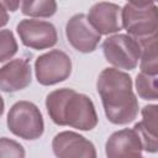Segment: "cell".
<instances>
[{
    "instance_id": "obj_1",
    "label": "cell",
    "mask_w": 158,
    "mask_h": 158,
    "mask_svg": "<svg viewBox=\"0 0 158 158\" xmlns=\"http://www.w3.org/2000/svg\"><path fill=\"white\" fill-rule=\"evenodd\" d=\"M96 90L105 115L114 125H127L138 115V100L132 90L131 77L116 68H105L99 74Z\"/></svg>"
},
{
    "instance_id": "obj_2",
    "label": "cell",
    "mask_w": 158,
    "mask_h": 158,
    "mask_svg": "<svg viewBox=\"0 0 158 158\" xmlns=\"http://www.w3.org/2000/svg\"><path fill=\"white\" fill-rule=\"evenodd\" d=\"M46 109L51 120L58 126L90 131L99 122L93 100L74 89L60 88L51 91L46 98Z\"/></svg>"
},
{
    "instance_id": "obj_3",
    "label": "cell",
    "mask_w": 158,
    "mask_h": 158,
    "mask_svg": "<svg viewBox=\"0 0 158 158\" xmlns=\"http://www.w3.org/2000/svg\"><path fill=\"white\" fill-rule=\"evenodd\" d=\"M121 27L138 43L157 37V5L130 1L121 9Z\"/></svg>"
},
{
    "instance_id": "obj_4",
    "label": "cell",
    "mask_w": 158,
    "mask_h": 158,
    "mask_svg": "<svg viewBox=\"0 0 158 158\" xmlns=\"http://www.w3.org/2000/svg\"><path fill=\"white\" fill-rule=\"evenodd\" d=\"M6 125L11 133L28 141L40 138L44 131V122L38 106L27 100H20L10 107Z\"/></svg>"
},
{
    "instance_id": "obj_5",
    "label": "cell",
    "mask_w": 158,
    "mask_h": 158,
    "mask_svg": "<svg viewBox=\"0 0 158 158\" xmlns=\"http://www.w3.org/2000/svg\"><path fill=\"white\" fill-rule=\"evenodd\" d=\"M102 53L105 59L116 69L132 70L138 65L141 46L131 36L117 33L102 42Z\"/></svg>"
},
{
    "instance_id": "obj_6",
    "label": "cell",
    "mask_w": 158,
    "mask_h": 158,
    "mask_svg": "<svg viewBox=\"0 0 158 158\" xmlns=\"http://www.w3.org/2000/svg\"><path fill=\"white\" fill-rule=\"evenodd\" d=\"M70 73L72 59L60 49L46 52L35 60V74L41 85L48 86L64 81L69 78Z\"/></svg>"
},
{
    "instance_id": "obj_7",
    "label": "cell",
    "mask_w": 158,
    "mask_h": 158,
    "mask_svg": "<svg viewBox=\"0 0 158 158\" xmlns=\"http://www.w3.org/2000/svg\"><path fill=\"white\" fill-rule=\"evenodd\" d=\"M17 35L23 46L40 51L57 44L58 33L53 23L36 19H23L16 26Z\"/></svg>"
},
{
    "instance_id": "obj_8",
    "label": "cell",
    "mask_w": 158,
    "mask_h": 158,
    "mask_svg": "<svg viewBox=\"0 0 158 158\" xmlns=\"http://www.w3.org/2000/svg\"><path fill=\"white\" fill-rule=\"evenodd\" d=\"M65 36L70 46L81 53L94 52L101 40V35L90 25L85 14H75L68 20Z\"/></svg>"
},
{
    "instance_id": "obj_9",
    "label": "cell",
    "mask_w": 158,
    "mask_h": 158,
    "mask_svg": "<svg viewBox=\"0 0 158 158\" xmlns=\"http://www.w3.org/2000/svg\"><path fill=\"white\" fill-rule=\"evenodd\" d=\"M52 149L57 158H98L91 141L74 131H62L52 139Z\"/></svg>"
},
{
    "instance_id": "obj_10",
    "label": "cell",
    "mask_w": 158,
    "mask_h": 158,
    "mask_svg": "<svg viewBox=\"0 0 158 158\" xmlns=\"http://www.w3.org/2000/svg\"><path fill=\"white\" fill-rule=\"evenodd\" d=\"M142 143L133 128L114 132L106 141V158H142Z\"/></svg>"
},
{
    "instance_id": "obj_11",
    "label": "cell",
    "mask_w": 158,
    "mask_h": 158,
    "mask_svg": "<svg viewBox=\"0 0 158 158\" xmlns=\"http://www.w3.org/2000/svg\"><path fill=\"white\" fill-rule=\"evenodd\" d=\"M32 80L31 64L25 58H16L0 68V90L16 93L26 89Z\"/></svg>"
},
{
    "instance_id": "obj_12",
    "label": "cell",
    "mask_w": 158,
    "mask_h": 158,
    "mask_svg": "<svg viewBox=\"0 0 158 158\" xmlns=\"http://www.w3.org/2000/svg\"><path fill=\"white\" fill-rule=\"evenodd\" d=\"M90 25L100 35L118 32L121 27V7L114 2H96L86 15Z\"/></svg>"
},
{
    "instance_id": "obj_13",
    "label": "cell",
    "mask_w": 158,
    "mask_h": 158,
    "mask_svg": "<svg viewBox=\"0 0 158 158\" xmlns=\"http://www.w3.org/2000/svg\"><path fill=\"white\" fill-rule=\"evenodd\" d=\"M157 109L156 104L143 106L141 114L142 120L133 126L137 132L142 148L148 153H156L158 151V138H157Z\"/></svg>"
},
{
    "instance_id": "obj_14",
    "label": "cell",
    "mask_w": 158,
    "mask_h": 158,
    "mask_svg": "<svg viewBox=\"0 0 158 158\" xmlns=\"http://www.w3.org/2000/svg\"><path fill=\"white\" fill-rule=\"evenodd\" d=\"M139 68L141 73L148 75L158 74V54H157V37L141 42Z\"/></svg>"
},
{
    "instance_id": "obj_15",
    "label": "cell",
    "mask_w": 158,
    "mask_h": 158,
    "mask_svg": "<svg viewBox=\"0 0 158 158\" xmlns=\"http://www.w3.org/2000/svg\"><path fill=\"white\" fill-rule=\"evenodd\" d=\"M20 6L21 12L30 17H51L57 12V2L53 0H25Z\"/></svg>"
},
{
    "instance_id": "obj_16",
    "label": "cell",
    "mask_w": 158,
    "mask_h": 158,
    "mask_svg": "<svg viewBox=\"0 0 158 158\" xmlns=\"http://www.w3.org/2000/svg\"><path fill=\"white\" fill-rule=\"evenodd\" d=\"M136 90L141 99L156 101L158 99L157 91V75H148L138 73L136 77Z\"/></svg>"
},
{
    "instance_id": "obj_17",
    "label": "cell",
    "mask_w": 158,
    "mask_h": 158,
    "mask_svg": "<svg viewBox=\"0 0 158 158\" xmlns=\"http://www.w3.org/2000/svg\"><path fill=\"white\" fill-rule=\"evenodd\" d=\"M19 46L10 30H0V63L11 59L17 53Z\"/></svg>"
},
{
    "instance_id": "obj_18",
    "label": "cell",
    "mask_w": 158,
    "mask_h": 158,
    "mask_svg": "<svg viewBox=\"0 0 158 158\" xmlns=\"http://www.w3.org/2000/svg\"><path fill=\"white\" fill-rule=\"evenodd\" d=\"M25 148L19 142L0 137V158H25Z\"/></svg>"
},
{
    "instance_id": "obj_19",
    "label": "cell",
    "mask_w": 158,
    "mask_h": 158,
    "mask_svg": "<svg viewBox=\"0 0 158 158\" xmlns=\"http://www.w3.org/2000/svg\"><path fill=\"white\" fill-rule=\"evenodd\" d=\"M7 22H9L7 10L5 9V6L2 5V2L0 1V27H4L5 25H7Z\"/></svg>"
},
{
    "instance_id": "obj_20",
    "label": "cell",
    "mask_w": 158,
    "mask_h": 158,
    "mask_svg": "<svg viewBox=\"0 0 158 158\" xmlns=\"http://www.w3.org/2000/svg\"><path fill=\"white\" fill-rule=\"evenodd\" d=\"M2 5L5 6L6 10H10V11H16L17 7L20 6V2L19 1H1Z\"/></svg>"
},
{
    "instance_id": "obj_21",
    "label": "cell",
    "mask_w": 158,
    "mask_h": 158,
    "mask_svg": "<svg viewBox=\"0 0 158 158\" xmlns=\"http://www.w3.org/2000/svg\"><path fill=\"white\" fill-rule=\"evenodd\" d=\"M4 109H5V104H4V99L1 98V95H0V117H1V115L4 114Z\"/></svg>"
},
{
    "instance_id": "obj_22",
    "label": "cell",
    "mask_w": 158,
    "mask_h": 158,
    "mask_svg": "<svg viewBox=\"0 0 158 158\" xmlns=\"http://www.w3.org/2000/svg\"><path fill=\"white\" fill-rule=\"evenodd\" d=\"M142 158H143V157H142Z\"/></svg>"
}]
</instances>
